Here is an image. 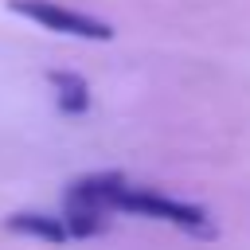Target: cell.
Listing matches in <instances>:
<instances>
[{
  "label": "cell",
  "mask_w": 250,
  "mask_h": 250,
  "mask_svg": "<svg viewBox=\"0 0 250 250\" xmlns=\"http://www.w3.org/2000/svg\"><path fill=\"white\" fill-rule=\"evenodd\" d=\"M8 8L47 31H59V35H74V39H113V27L105 20H94L86 12H74V8H62L55 0H8Z\"/></svg>",
  "instance_id": "obj_1"
},
{
  "label": "cell",
  "mask_w": 250,
  "mask_h": 250,
  "mask_svg": "<svg viewBox=\"0 0 250 250\" xmlns=\"http://www.w3.org/2000/svg\"><path fill=\"white\" fill-rule=\"evenodd\" d=\"M47 82L55 86V105L62 109V113H86L90 109V86H86V78L82 74H74V70H51L47 74Z\"/></svg>",
  "instance_id": "obj_2"
},
{
  "label": "cell",
  "mask_w": 250,
  "mask_h": 250,
  "mask_svg": "<svg viewBox=\"0 0 250 250\" xmlns=\"http://www.w3.org/2000/svg\"><path fill=\"white\" fill-rule=\"evenodd\" d=\"M8 230H20V234H35V238H47V242H62L70 238L62 215H43V211H20V215H8Z\"/></svg>",
  "instance_id": "obj_3"
}]
</instances>
